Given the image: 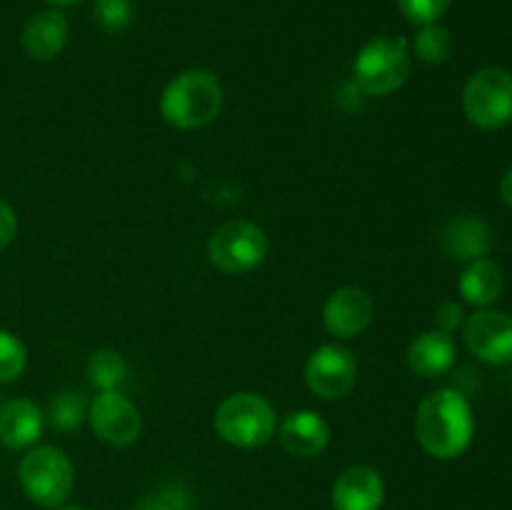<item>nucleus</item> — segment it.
<instances>
[{"label": "nucleus", "mask_w": 512, "mask_h": 510, "mask_svg": "<svg viewBox=\"0 0 512 510\" xmlns=\"http://www.w3.org/2000/svg\"><path fill=\"white\" fill-rule=\"evenodd\" d=\"M455 355H458V350H455L453 338L448 333H443V330H425L418 338L410 340L405 360H408V368L415 375L438 378V375L448 373L453 368Z\"/></svg>", "instance_id": "nucleus-15"}, {"label": "nucleus", "mask_w": 512, "mask_h": 510, "mask_svg": "<svg viewBox=\"0 0 512 510\" xmlns=\"http://www.w3.org/2000/svg\"><path fill=\"white\" fill-rule=\"evenodd\" d=\"M270 240L260 225L250 220H228L220 225L208 243L210 263L228 275H243L268 258Z\"/></svg>", "instance_id": "nucleus-6"}, {"label": "nucleus", "mask_w": 512, "mask_h": 510, "mask_svg": "<svg viewBox=\"0 0 512 510\" xmlns=\"http://www.w3.org/2000/svg\"><path fill=\"white\" fill-rule=\"evenodd\" d=\"M215 430L235 448H263L275 435V410L260 393H233L215 410Z\"/></svg>", "instance_id": "nucleus-4"}, {"label": "nucleus", "mask_w": 512, "mask_h": 510, "mask_svg": "<svg viewBox=\"0 0 512 510\" xmlns=\"http://www.w3.org/2000/svg\"><path fill=\"white\" fill-rule=\"evenodd\" d=\"M58 510H88V508H83V505H65V508H58Z\"/></svg>", "instance_id": "nucleus-30"}, {"label": "nucleus", "mask_w": 512, "mask_h": 510, "mask_svg": "<svg viewBox=\"0 0 512 510\" xmlns=\"http://www.w3.org/2000/svg\"><path fill=\"white\" fill-rule=\"evenodd\" d=\"M373 313L375 305L368 290L345 285V288L335 290L328 298V303H325L323 323L330 335L348 340L368 328L370 320H373Z\"/></svg>", "instance_id": "nucleus-11"}, {"label": "nucleus", "mask_w": 512, "mask_h": 510, "mask_svg": "<svg viewBox=\"0 0 512 510\" xmlns=\"http://www.w3.org/2000/svg\"><path fill=\"white\" fill-rule=\"evenodd\" d=\"M95 18L108 30H123L133 18V0H95Z\"/></svg>", "instance_id": "nucleus-24"}, {"label": "nucleus", "mask_w": 512, "mask_h": 510, "mask_svg": "<svg viewBox=\"0 0 512 510\" xmlns=\"http://www.w3.org/2000/svg\"><path fill=\"white\" fill-rule=\"evenodd\" d=\"M355 378H358V360L345 345H320L305 363V383L323 400H338L348 395Z\"/></svg>", "instance_id": "nucleus-8"}, {"label": "nucleus", "mask_w": 512, "mask_h": 510, "mask_svg": "<svg viewBox=\"0 0 512 510\" xmlns=\"http://www.w3.org/2000/svg\"><path fill=\"white\" fill-rule=\"evenodd\" d=\"M85 415H88V408H85L83 395L73 393V390H63V393L50 403V423L58 430L80 428Z\"/></svg>", "instance_id": "nucleus-21"}, {"label": "nucleus", "mask_w": 512, "mask_h": 510, "mask_svg": "<svg viewBox=\"0 0 512 510\" xmlns=\"http://www.w3.org/2000/svg\"><path fill=\"white\" fill-rule=\"evenodd\" d=\"M335 510H380L385 500V483L370 465H353L333 483Z\"/></svg>", "instance_id": "nucleus-12"}, {"label": "nucleus", "mask_w": 512, "mask_h": 510, "mask_svg": "<svg viewBox=\"0 0 512 510\" xmlns=\"http://www.w3.org/2000/svg\"><path fill=\"white\" fill-rule=\"evenodd\" d=\"M223 108V85L210 70H185L163 90L160 113L173 128L198 130L213 123Z\"/></svg>", "instance_id": "nucleus-2"}, {"label": "nucleus", "mask_w": 512, "mask_h": 510, "mask_svg": "<svg viewBox=\"0 0 512 510\" xmlns=\"http://www.w3.org/2000/svg\"><path fill=\"white\" fill-rule=\"evenodd\" d=\"M463 340L470 353L490 365L512 363V318L500 310H478L463 323Z\"/></svg>", "instance_id": "nucleus-10"}, {"label": "nucleus", "mask_w": 512, "mask_h": 510, "mask_svg": "<svg viewBox=\"0 0 512 510\" xmlns=\"http://www.w3.org/2000/svg\"><path fill=\"white\" fill-rule=\"evenodd\" d=\"M18 235V215L5 200H0V250L8 248Z\"/></svg>", "instance_id": "nucleus-26"}, {"label": "nucleus", "mask_w": 512, "mask_h": 510, "mask_svg": "<svg viewBox=\"0 0 512 510\" xmlns=\"http://www.w3.org/2000/svg\"><path fill=\"white\" fill-rule=\"evenodd\" d=\"M413 50L425 63H445L453 55V35H450V30L445 25H420L418 35L413 40Z\"/></svg>", "instance_id": "nucleus-20"}, {"label": "nucleus", "mask_w": 512, "mask_h": 510, "mask_svg": "<svg viewBox=\"0 0 512 510\" xmlns=\"http://www.w3.org/2000/svg\"><path fill=\"white\" fill-rule=\"evenodd\" d=\"M443 245L453 258L473 263V260L490 255V250H493V230L485 220L475 218V215H460L445 228Z\"/></svg>", "instance_id": "nucleus-17"}, {"label": "nucleus", "mask_w": 512, "mask_h": 510, "mask_svg": "<svg viewBox=\"0 0 512 510\" xmlns=\"http://www.w3.org/2000/svg\"><path fill=\"white\" fill-rule=\"evenodd\" d=\"M45 3H50L53 8H68V5L80 3V0H45Z\"/></svg>", "instance_id": "nucleus-29"}, {"label": "nucleus", "mask_w": 512, "mask_h": 510, "mask_svg": "<svg viewBox=\"0 0 512 510\" xmlns=\"http://www.w3.org/2000/svg\"><path fill=\"white\" fill-rule=\"evenodd\" d=\"M40 433H43V413L33 400L15 398L0 408V443L5 448H30Z\"/></svg>", "instance_id": "nucleus-16"}, {"label": "nucleus", "mask_w": 512, "mask_h": 510, "mask_svg": "<svg viewBox=\"0 0 512 510\" xmlns=\"http://www.w3.org/2000/svg\"><path fill=\"white\" fill-rule=\"evenodd\" d=\"M128 368H125V360L118 350L103 348L95 350L88 360V378L90 383L98 385L100 390H118V385L123 383Z\"/></svg>", "instance_id": "nucleus-19"}, {"label": "nucleus", "mask_w": 512, "mask_h": 510, "mask_svg": "<svg viewBox=\"0 0 512 510\" xmlns=\"http://www.w3.org/2000/svg\"><path fill=\"white\" fill-rule=\"evenodd\" d=\"M473 408L458 390H433L415 415V435L428 455L438 460L460 458L473 443Z\"/></svg>", "instance_id": "nucleus-1"}, {"label": "nucleus", "mask_w": 512, "mask_h": 510, "mask_svg": "<svg viewBox=\"0 0 512 510\" xmlns=\"http://www.w3.org/2000/svg\"><path fill=\"white\" fill-rule=\"evenodd\" d=\"M463 323H465V313L460 303L448 300V303H443L438 310H435V330H443V333L450 335L458 328H463Z\"/></svg>", "instance_id": "nucleus-25"}, {"label": "nucleus", "mask_w": 512, "mask_h": 510, "mask_svg": "<svg viewBox=\"0 0 512 510\" xmlns=\"http://www.w3.org/2000/svg\"><path fill=\"white\" fill-rule=\"evenodd\" d=\"M463 110L473 125L498 130L512 120V75L505 68L478 70L463 90Z\"/></svg>", "instance_id": "nucleus-7"}, {"label": "nucleus", "mask_w": 512, "mask_h": 510, "mask_svg": "<svg viewBox=\"0 0 512 510\" xmlns=\"http://www.w3.org/2000/svg\"><path fill=\"white\" fill-rule=\"evenodd\" d=\"M395 3L405 20H410L413 25H428L438 23L440 15L448 10L450 0H395Z\"/></svg>", "instance_id": "nucleus-23"}, {"label": "nucleus", "mask_w": 512, "mask_h": 510, "mask_svg": "<svg viewBox=\"0 0 512 510\" xmlns=\"http://www.w3.org/2000/svg\"><path fill=\"white\" fill-rule=\"evenodd\" d=\"M28 365V350L18 335L0 330V383H13Z\"/></svg>", "instance_id": "nucleus-22"}, {"label": "nucleus", "mask_w": 512, "mask_h": 510, "mask_svg": "<svg viewBox=\"0 0 512 510\" xmlns=\"http://www.w3.org/2000/svg\"><path fill=\"white\" fill-rule=\"evenodd\" d=\"M410 68H413V58H410L408 40L378 35L368 40L355 58V85L365 95L383 98L403 88Z\"/></svg>", "instance_id": "nucleus-3"}, {"label": "nucleus", "mask_w": 512, "mask_h": 510, "mask_svg": "<svg viewBox=\"0 0 512 510\" xmlns=\"http://www.w3.org/2000/svg\"><path fill=\"white\" fill-rule=\"evenodd\" d=\"M500 198H503L505 205L512 208V168L503 175V180H500Z\"/></svg>", "instance_id": "nucleus-28"}, {"label": "nucleus", "mask_w": 512, "mask_h": 510, "mask_svg": "<svg viewBox=\"0 0 512 510\" xmlns=\"http://www.w3.org/2000/svg\"><path fill=\"white\" fill-rule=\"evenodd\" d=\"M88 415L95 435L113 448H128L140 438V430H143L140 410L118 390H100Z\"/></svg>", "instance_id": "nucleus-9"}, {"label": "nucleus", "mask_w": 512, "mask_h": 510, "mask_svg": "<svg viewBox=\"0 0 512 510\" xmlns=\"http://www.w3.org/2000/svg\"><path fill=\"white\" fill-rule=\"evenodd\" d=\"M68 33V20L60 10H38L35 15H30L23 28V48L33 60L48 63L63 53Z\"/></svg>", "instance_id": "nucleus-14"}, {"label": "nucleus", "mask_w": 512, "mask_h": 510, "mask_svg": "<svg viewBox=\"0 0 512 510\" xmlns=\"http://www.w3.org/2000/svg\"><path fill=\"white\" fill-rule=\"evenodd\" d=\"M18 480L33 503L43 508H58L73 493L75 470L63 450L55 445H38L20 460Z\"/></svg>", "instance_id": "nucleus-5"}, {"label": "nucleus", "mask_w": 512, "mask_h": 510, "mask_svg": "<svg viewBox=\"0 0 512 510\" xmlns=\"http://www.w3.org/2000/svg\"><path fill=\"white\" fill-rule=\"evenodd\" d=\"M130 510H173V508H170L163 498H155V495H150V498L138 500V503H135Z\"/></svg>", "instance_id": "nucleus-27"}, {"label": "nucleus", "mask_w": 512, "mask_h": 510, "mask_svg": "<svg viewBox=\"0 0 512 510\" xmlns=\"http://www.w3.org/2000/svg\"><path fill=\"white\" fill-rule=\"evenodd\" d=\"M505 278L503 270L498 268V263H493L490 258H480L468 263V268L460 275V295L465 298V303L478 305V308H488L495 300L503 295Z\"/></svg>", "instance_id": "nucleus-18"}, {"label": "nucleus", "mask_w": 512, "mask_h": 510, "mask_svg": "<svg viewBox=\"0 0 512 510\" xmlns=\"http://www.w3.org/2000/svg\"><path fill=\"white\" fill-rule=\"evenodd\" d=\"M280 443L295 458H315L330 443V428L315 410H293L280 423Z\"/></svg>", "instance_id": "nucleus-13"}]
</instances>
